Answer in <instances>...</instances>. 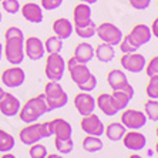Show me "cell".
<instances>
[{
  "mask_svg": "<svg viewBox=\"0 0 158 158\" xmlns=\"http://www.w3.org/2000/svg\"><path fill=\"white\" fill-rule=\"evenodd\" d=\"M4 56L10 64L19 66L24 60V34L19 27H10L4 33Z\"/></svg>",
  "mask_w": 158,
  "mask_h": 158,
  "instance_id": "cell-1",
  "label": "cell"
},
{
  "mask_svg": "<svg viewBox=\"0 0 158 158\" xmlns=\"http://www.w3.org/2000/svg\"><path fill=\"white\" fill-rule=\"evenodd\" d=\"M50 113L47 107V101H46V96L43 94H39L37 97H33L26 101L24 106L20 107V111H19V115H20V120L26 124L37 121L40 117H43L44 114Z\"/></svg>",
  "mask_w": 158,
  "mask_h": 158,
  "instance_id": "cell-2",
  "label": "cell"
},
{
  "mask_svg": "<svg viewBox=\"0 0 158 158\" xmlns=\"http://www.w3.org/2000/svg\"><path fill=\"white\" fill-rule=\"evenodd\" d=\"M44 96H46V101H47L48 111L59 110L67 106L69 103V96L64 91V88L60 85L59 81H50L44 87Z\"/></svg>",
  "mask_w": 158,
  "mask_h": 158,
  "instance_id": "cell-3",
  "label": "cell"
},
{
  "mask_svg": "<svg viewBox=\"0 0 158 158\" xmlns=\"http://www.w3.org/2000/svg\"><path fill=\"white\" fill-rule=\"evenodd\" d=\"M66 71V61L60 53L48 54L46 61V76L50 81H60Z\"/></svg>",
  "mask_w": 158,
  "mask_h": 158,
  "instance_id": "cell-4",
  "label": "cell"
},
{
  "mask_svg": "<svg viewBox=\"0 0 158 158\" xmlns=\"http://www.w3.org/2000/svg\"><path fill=\"white\" fill-rule=\"evenodd\" d=\"M96 34L101 39V41L107 44H111V46H118L120 41L123 39V31L118 29L115 24L113 23H101L100 26H97V30H96Z\"/></svg>",
  "mask_w": 158,
  "mask_h": 158,
  "instance_id": "cell-5",
  "label": "cell"
},
{
  "mask_svg": "<svg viewBox=\"0 0 158 158\" xmlns=\"http://www.w3.org/2000/svg\"><path fill=\"white\" fill-rule=\"evenodd\" d=\"M148 118L140 110H132V108H124L121 114V123L125 128L130 130H140L143 127H145Z\"/></svg>",
  "mask_w": 158,
  "mask_h": 158,
  "instance_id": "cell-6",
  "label": "cell"
},
{
  "mask_svg": "<svg viewBox=\"0 0 158 158\" xmlns=\"http://www.w3.org/2000/svg\"><path fill=\"white\" fill-rule=\"evenodd\" d=\"M66 67L69 69L71 80H73L77 85L81 84L83 81H85L90 76H91V71H90V69L87 67V64H85V63H81L80 60H77L74 56L67 61Z\"/></svg>",
  "mask_w": 158,
  "mask_h": 158,
  "instance_id": "cell-7",
  "label": "cell"
},
{
  "mask_svg": "<svg viewBox=\"0 0 158 158\" xmlns=\"http://www.w3.org/2000/svg\"><path fill=\"white\" fill-rule=\"evenodd\" d=\"M120 63H121L123 69L130 71V73H141L145 69L147 60H145V57L143 54L134 52V53H124Z\"/></svg>",
  "mask_w": 158,
  "mask_h": 158,
  "instance_id": "cell-8",
  "label": "cell"
},
{
  "mask_svg": "<svg viewBox=\"0 0 158 158\" xmlns=\"http://www.w3.org/2000/svg\"><path fill=\"white\" fill-rule=\"evenodd\" d=\"M2 81L3 84L9 88H17L23 85V83L26 81V73L22 67L13 66L10 69H6L2 74Z\"/></svg>",
  "mask_w": 158,
  "mask_h": 158,
  "instance_id": "cell-9",
  "label": "cell"
},
{
  "mask_svg": "<svg viewBox=\"0 0 158 158\" xmlns=\"http://www.w3.org/2000/svg\"><path fill=\"white\" fill-rule=\"evenodd\" d=\"M121 141L124 144V147L130 151H141L147 145V138L138 130H130L128 132L125 131Z\"/></svg>",
  "mask_w": 158,
  "mask_h": 158,
  "instance_id": "cell-10",
  "label": "cell"
},
{
  "mask_svg": "<svg viewBox=\"0 0 158 158\" xmlns=\"http://www.w3.org/2000/svg\"><path fill=\"white\" fill-rule=\"evenodd\" d=\"M81 130L88 134V135H97V137H101L104 134V127L103 121L100 120L98 115H96L94 113L88 115H84L83 120H81Z\"/></svg>",
  "mask_w": 158,
  "mask_h": 158,
  "instance_id": "cell-11",
  "label": "cell"
},
{
  "mask_svg": "<svg viewBox=\"0 0 158 158\" xmlns=\"http://www.w3.org/2000/svg\"><path fill=\"white\" fill-rule=\"evenodd\" d=\"M19 138L23 144L26 145H31V144L39 143L40 140H43V134H41V124L39 123H30L27 127L20 130L19 132Z\"/></svg>",
  "mask_w": 158,
  "mask_h": 158,
  "instance_id": "cell-12",
  "label": "cell"
},
{
  "mask_svg": "<svg viewBox=\"0 0 158 158\" xmlns=\"http://www.w3.org/2000/svg\"><path fill=\"white\" fill-rule=\"evenodd\" d=\"M74 106L77 108L78 114L81 117H84V115L94 113L97 104H96V98L91 94H88L85 91H81L80 94H77V96L74 97Z\"/></svg>",
  "mask_w": 158,
  "mask_h": 158,
  "instance_id": "cell-13",
  "label": "cell"
},
{
  "mask_svg": "<svg viewBox=\"0 0 158 158\" xmlns=\"http://www.w3.org/2000/svg\"><path fill=\"white\" fill-rule=\"evenodd\" d=\"M44 53H46L44 43L39 37H27L24 41V54L30 60H33V61L41 60L44 57Z\"/></svg>",
  "mask_w": 158,
  "mask_h": 158,
  "instance_id": "cell-14",
  "label": "cell"
},
{
  "mask_svg": "<svg viewBox=\"0 0 158 158\" xmlns=\"http://www.w3.org/2000/svg\"><path fill=\"white\" fill-rule=\"evenodd\" d=\"M20 100L15 97L10 93H3V96L0 98V113L6 117H15L20 111Z\"/></svg>",
  "mask_w": 158,
  "mask_h": 158,
  "instance_id": "cell-15",
  "label": "cell"
},
{
  "mask_svg": "<svg viewBox=\"0 0 158 158\" xmlns=\"http://www.w3.org/2000/svg\"><path fill=\"white\" fill-rule=\"evenodd\" d=\"M134 87H132L130 83H127V84L124 85V87L121 88H117V90H113V94L111 96L114 97L115 103H117L118 108H120V111L124 110V108H127V106L130 104V101L132 100V97H134Z\"/></svg>",
  "mask_w": 158,
  "mask_h": 158,
  "instance_id": "cell-16",
  "label": "cell"
},
{
  "mask_svg": "<svg viewBox=\"0 0 158 158\" xmlns=\"http://www.w3.org/2000/svg\"><path fill=\"white\" fill-rule=\"evenodd\" d=\"M96 104L100 110L103 111L106 115H108V117H113V115H115L120 111L114 97L111 94H100L96 98Z\"/></svg>",
  "mask_w": 158,
  "mask_h": 158,
  "instance_id": "cell-17",
  "label": "cell"
},
{
  "mask_svg": "<svg viewBox=\"0 0 158 158\" xmlns=\"http://www.w3.org/2000/svg\"><path fill=\"white\" fill-rule=\"evenodd\" d=\"M23 17L26 19L27 22L39 24L43 22V7L39 6L37 3H24L20 7Z\"/></svg>",
  "mask_w": 158,
  "mask_h": 158,
  "instance_id": "cell-18",
  "label": "cell"
},
{
  "mask_svg": "<svg viewBox=\"0 0 158 158\" xmlns=\"http://www.w3.org/2000/svg\"><path fill=\"white\" fill-rule=\"evenodd\" d=\"M151 36H152L151 27L147 26V24H137V26H134L131 29V31H130V37L134 40V43H135L138 47L150 43Z\"/></svg>",
  "mask_w": 158,
  "mask_h": 158,
  "instance_id": "cell-19",
  "label": "cell"
},
{
  "mask_svg": "<svg viewBox=\"0 0 158 158\" xmlns=\"http://www.w3.org/2000/svg\"><path fill=\"white\" fill-rule=\"evenodd\" d=\"M53 31L56 36H59L61 40H66L69 37H71L74 31V24L71 23V20L66 17H60L53 23Z\"/></svg>",
  "mask_w": 158,
  "mask_h": 158,
  "instance_id": "cell-20",
  "label": "cell"
},
{
  "mask_svg": "<svg viewBox=\"0 0 158 158\" xmlns=\"http://www.w3.org/2000/svg\"><path fill=\"white\" fill-rule=\"evenodd\" d=\"M53 135L56 138H71L73 135V127L64 118H54L52 120Z\"/></svg>",
  "mask_w": 158,
  "mask_h": 158,
  "instance_id": "cell-21",
  "label": "cell"
},
{
  "mask_svg": "<svg viewBox=\"0 0 158 158\" xmlns=\"http://www.w3.org/2000/svg\"><path fill=\"white\" fill-rule=\"evenodd\" d=\"M91 7L90 4L83 3L77 4L73 10V24H83V23H87L88 20H91Z\"/></svg>",
  "mask_w": 158,
  "mask_h": 158,
  "instance_id": "cell-22",
  "label": "cell"
},
{
  "mask_svg": "<svg viewBox=\"0 0 158 158\" xmlns=\"http://www.w3.org/2000/svg\"><path fill=\"white\" fill-rule=\"evenodd\" d=\"M74 57L77 60H80L81 63L87 64L94 57V47L90 43H87V41H83V43L77 44L76 48H74Z\"/></svg>",
  "mask_w": 158,
  "mask_h": 158,
  "instance_id": "cell-23",
  "label": "cell"
},
{
  "mask_svg": "<svg viewBox=\"0 0 158 158\" xmlns=\"http://www.w3.org/2000/svg\"><path fill=\"white\" fill-rule=\"evenodd\" d=\"M94 54H96L97 60L101 63H110L114 60L115 57V50H114V46L111 44H107V43H101L98 44L94 50Z\"/></svg>",
  "mask_w": 158,
  "mask_h": 158,
  "instance_id": "cell-24",
  "label": "cell"
},
{
  "mask_svg": "<svg viewBox=\"0 0 158 158\" xmlns=\"http://www.w3.org/2000/svg\"><path fill=\"white\" fill-rule=\"evenodd\" d=\"M107 83L113 90H117V88L124 87L127 83H128V78L125 76L124 71L121 70H111L107 76Z\"/></svg>",
  "mask_w": 158,
  "mask_h": 158,
  "instance_id": "cell-25",
  "label": "cell"
},
{
  "mask_svg": "<svg viewBox=\"0 0 158 158\" xmlns=\"http://www.w3.org/2000/svg\"><path fill=\"white\" fill-rule=\"evenodd\" d=\"M125 131H127V128L123 125V123H111L104 130L107 138L110 141H121Z\"/></svg>",
  "mask_w": 158,
  "mask_h": 158,
  "instance_id": "cell-26",
  "label": "cell"
},
{
  "mask_svg": "<svg viewBox=\"0 0 158 158\" xmlns=\"http://www.w3.org/2000/svg\"><path fill=\"white\" fill-rule=\"evenodd\" d=\"M96 30H97V24L93 20H88L87 23H83V24H74V31L81 39H91V37H94Z\"/></svg>",
  "mask_w": 158,
  "mask_h": 158,
  "instance_id": "cell-27",
  "label": "cell"
},
{
  "mask_svg": "<svg viewBox=\"0 0 158 158\" xmlns=\"http://www.w3.org/2000/svg\"><path fill=\"white\" fill-rule=\"evenodd\" d=\"M103 141L100 140V137L97 135H88L84 137L83 138V148H84V151H87V152H90V154H96V152H98V151L103 150Z\"/></svg>",
  "mask_w": 158,
  "mask_h": 158,
  "instance_id": "cell-28",
  "label": "cell"
},
{
  "mask_svg": "<svg viewBox=\"0 0 158 158\" xmlns=\"http://www.w3.org/2000/svg\"><path fill=\"white\" fill-rule=\"evenodd\" d=\"M15 148V137L4 130H0V152H7Z\"/></svg>",
  "mask_w": 158,
  "mask_h": 158,
  "instance_id": "cell-29",
  "label": "cell"
},
{
  "mask_svg": "<svg viewBox=\"0 0 158 158\" xmlns=\"http://www.w3.org/2000/svg\"><path fill=\"white\" fill-rule=\"evenodd\" d=\"M44 48L48 54L52 53H61L63 50V40L59 36H52L44 41Z\"/></svg>",
  "mask_w": 158,
  "mask_h": 158,
  "instance_id": "cell-30",
  "label": "cell"
},
{
  "mask_svg": "<svg viewBox=\"0 0 158 158\" xmlns=\"http://www.w3.org/2000/svg\"><path fill=\"white\" fill-rule=\"evenodd\" d=\"M54 147L60 154L67 155L70 154L74 148V143L71 138H56L54 140Z\"/></svg>",
  "mask_w": 158,
  "mask_h": 158,
  "instance_id": "cell-31",
  "label": "cell"
},
{
  "mask_svg": "<svg viewBox=\"0 0 158 158\" xmlns=\"http://www.w3.org/2000/svg\"><path fill=\"white\" fill-rule=\"evenodd\" d=\"M144 114L151 121H158V100L150 98L144 104Z\"/></svg>",
  "mask_w": 158,
  "mask_h": 158,
  "instance_id": "cell-32",
  "label": "cell"
},
{
  "mask_svg": "<svg viewBox=\"0 0 158 158\" xmlns=\"http://www.w3.org/2000/svg\"><path fill=\"white\" fill-rule=\"evenodd\" d=\"M118 46H120V50L123 52V54H124V53H134L140 48L135 43H134V40L130 37V34L123 36V39H121V41H120Z\"/></svg>",
  "mask_w": 158,
  "mask_h": 158,
  "instance_id": "cell-33",
  "label": "cell"
},
{
  "mask_svg": "<svg viewBox=\"0 0 158 158\" xmlns=\"http://www.w3.org/2000/svg\"><path fill=\"white\" fill-rule=\"evenodd\" d=\"M145 91H147V96L150 97V98L158 100V74L150 77V83L147 84Z\"/></svg>",
  "mask_w": 158,
  "mask_h": 158,
  "instance_id": "cell-34",
  "label": "cell"
},
{
  "mask_svg": "<svg viewBox=\"0 0 158 158\" xmlns=\"http://www.w3.org/2000/svg\"><path fill=\"white\" fill-rule=\"evenodd\" d=\"M29 155L31 158H46L47 157V148L44 147L43 144H31L30 145V151H29Z\"/></svg>",
  "mask_w": 158,
  "mask_h": 158,
  "instance_id": "cell-35",
  "label": "cell"
},
{
  "mask_svg": "<svg viewBox=\"0 0 158 158\" xmlns=\"http://www.w3.org/2000/svg\"><path fill=\"white\" fill-rule=\"evenodd\" d=\"M78 88H80V91H85V93H91L94 88L97 87V77L94 76V74L91 73V76L87 78L85 81H83L81 84L77 85Z\"/></svg>",
  "mask_w": 158,
  "mask_h": 158,
  "instance_id": "cell-36",
  "label": "cell"
},
{
  "mask_svg": "<svg viewBox=\"0 0 158 158\" xmlns=\"http://www.w3.org/2000/svg\"><path fill=\"white\" fill-rule=\"evenodd\" d=\"M2 6H3L4 11H7L9 15H16L20 10L19 0H2Z\"/></svg>",
  "mask_w": 158,
  "mask_h": 158,
  "instance_id": "cell-37",
  "label": "cell"
},
{
  "mask_svg": "<svg viewBox=\"0 0 158 158\" xmlns=\"http://www.w3.org/2000/svg\"><path fill=\"white\" fill-rule=\"evenodd\" d=\"M145 71H147V76H157L158 74V56L152 57V59L148 61V64H145Z\"/></svg>",
  "mask_w": 158,
  "mask_h": 158,
  "instance_id": "cell-38",
  "label": "cell"
},
{
  "mask_svg": "<svg viewBox=\"0 0 158 158\" xmlns=\"http://www.w3.org/2000/svg\"><path fill=\"white\" fill-rule=\"evenodd\" d=\"M61 4H63V0H41V7L48 11L59 9Z\"/></svg>",
  "mask_w": 158,
  "mask_h": 158,
  "instance_id": "cell-39",
  "label": "cell"
},
{
  "mask_svg": "<svg viewBox=\"0 0 158 158\" xmlns=\"http://www.w3.org/2000/svg\"><path fill=\"white\" fill-rule=\"evenodd\" d=\"M130 4L135 10H145V9L150 7L151 0H130Z\"/></svg>",
  "mask_w": 158,
  "mask_h": 158,
  "instance_id": "cell-40",
  "label": "cell"
},
{
  "mask_svg": "<svg viewBox=\"0 0 158 158\" xmlns=\"http://www.w3.org/2000/svg\"><path fill=\"white\" fill-rule=\"evenodd\" d=\"M41 134H43V138H48V137L53 135V125H52V121L41 123Z\"/></svg>",
  "mask_w": 158,
  "mask_h": 158,
  "instance_id": "cell-41",
  "label": "cell"
},
{
  "mask_svg": "<svg viewBox=\"0 0 158 158\" xmlns=\"http://www.w3.org/2000/svg\"><path fill=\"white\" fill-rule=\"evenodd\" d=\"M151 33H152L154 37L158 39V17L155 19L154 22H152V24H151Z\"/></svg>",
  "mask_w": 158,
  "mask_h": 158,
  "instance_id": "cell-42",
  "label": "cell"
},
{
  "mask_svg": "<svg viewBox=\"0 0 158 158\" xmlns=\"http://www.w3.org/2000/svg\"><path fill=\"white\" fill-rule=\"evenodd\" d=\"M80 2H83V3H87V4H94V3H97L98 0H80Z\"/></svg>",
  "mask_w": 158,
  "mask_h": 158,
  "instance_id": "cell-43",
  "label": "cell"
},
{
  "mask_svg": "<svg viewBox=\"0 0 158 158\" xmlns=\"http://www.w3.org/2000/svg\"><path fill=\"white\" fill-rule=\"evenodd\" d=\"M3 158H15V155L13 154H7V152H3V155H2Z\"/></svg>",
  "mask_w": 158,
  "mask_h": 158,
  "instance_id": "cell-44",
  "label": "cell"
},
{
  "mask_svg": "<svg viewBox=\"0 0 158 158\" xmlns=\"http://www.w3.org/2000/svg\"><path fill=\"white\" fill-rule=\"evenodd\" d=\"M2 57H3V44L0 41V61H2Z\"/></svg>",
  "mask_w": 158,
  "mask_h": 158,
  "instance_id": "cell-45",
  "label": "cell"
},
{
  "mask_svg": "<svg viewBox=\"0 0 158 158\" xmlns=\"http://www.w3.org/2000/svg\"><path fill=\"white\" fill-rule=\"evenodd\" d=\"M152 155H154V151L150 150V151H148V157H152Z\"/></svg>",
  "mask_w": 158,
  "mask_h": 158,
  "instance_id": "cell-46",
  "label": "cell"
},
{
  "mask_svg": "<svg viewBox=\"0 0 158 158\" xmlns=\"http://www.w3.org/2000/svg\"><path fill=\"white\" fill-rule=\"evenodd\" d=\"M3 88H2V87H0V98H2V96H3Z\"/></svg>",
  "mask_w": 158,
  "mask_h": 158,
  "instance_id": "cell-47",
  "label": "cell"
},
{
  "mask_svg": "<svg viewBox=\"0 0 158 158\" xmlns=\"http://www.w3.org/2000/svg\"><path fill=\"white\" fill-rule=\"evenodd\" d=\"M155 154L158 155V143H157V145H155Z\"/></svg>",
  "mask_w": 158,
  "mask_h": 158,
  "instance_id": "cell-48",
  "label": "cell"
},
{
  "mask_svg": "<svg viewBox=\"0 0 158 158\" xmlns=\"http://www.w3.org/2000/svg\"><path fill=\"white\" fill-rule=\"evenodd\" d=\"M2 20H3V15H2V11H0V23H2Z\"/></svg>",
  "mask_w": 158,
  "mask_h": 158,
  "instance_id": "cell-49",
  "label": "cell"
},
{
  "mask_svg": "<svg viewBox=\"0 0 158 158\" xmlns=\"http://www.w3.org/2000/svg\"><path fill=\"white\" fill-rule=\"evenodd\" d=\"M155 132H157V138H158V127H157V131H155Z\"/></svg>",
  "mask_w": 158,
  "mask_h": 158,
  "instance_id": "cell-50",
  "label": "cell"
},
{
  "mask_svg": "<svg viewBox=\"0 0 158 158\" xmlns=\"http://www.w3.org/2000/svg\"><path fill=\"white\" fill-rule=\"evenodd\" d=\"M157 6H158V2H157Z\"/></svg>",
  "mask_w": 158,
  "mask_h": 158,
  "instance_id": "cell-51",
  "label": "cell"
},
{
  "mask_svg": "<svg viewBox=\"0 0 158 158\" xmlns=\"http://www.w3.org/2000/svg\"><path fill=\"white\" fill-rule=\"evenodd\" d=\"M0 2H2V0H0Z\"/></svg>",
  "mask_w": 158,
  "mask_h": 158,
  "instance_id": "cell-52",
  "label": "cell"
}]
</instances>
